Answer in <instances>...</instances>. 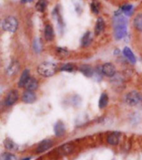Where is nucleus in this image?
<instances>
[{"label": "nucleus", "instance_id": "obj_1", "mask_svg": "<svg viewBox=\"0 0 142 160\" xmlns=\"http://www.w3.org/2000/svg\"><path fill=\"white\" fill-rule=\"evenodd\" d=\"M113 28H114V36L116 40H120L127 33V19L122 14V11H117L115 12L113 17Z\"/></svg>", "mask_w": 142, "mask_h": 160}, {"label": "nucleus", "instance_id": "obj_2", "mask_svg": "<svg viewBox=\"0 0 142 160\" xmlns=\"http://www.w3.org/2000/svg\"><path fill=\"white\" fill-rule=\"evenodd\" d=\"M57 71V65L53 62H43L37 66V72L43 77H51Z\"/></svg>", "mask_w": 142, "mask_h": 160}, {"label": "nucleus", "instance_id": "obj_3", "mask_svg": "<svg viewBox=\"0 0 142 160\" xmlns=\"http://www.w3.org/2000/svg\"><path fill=\"white\" fill-rule=\"evenodd\" d=\"M18 26V22L16 18L12 16L6 17L2 22V28L4 31H7L10 32H16Z\"/></svg>", "mask_w": 142, "mask_h": 160}, {"label": "nucleus", "instance_id": "obj_4", "mask_svg": "<svg viewBox=\"0 0 142 160\" xmlns=\"http://www.w3.org/2000/svg\"><path fill=\"white\" fill-rule=\"evenodd\" d=\"M125 101L130 106H135L142 102V96L136 91H130L125 95Z\"/></svg>", "mask_w": 142, "mask_h": 160}, {"label": "nucleus", "instance_id": "obj_5", "mask_svg": "<svg viewBox=\"0 0 142 160\" xmlns=\"http://www.w3.org/2000/svg\"><path fill=\"white\" fill-rule=\"evenodd\" d=\"M102 73L107 77H113L116 74V67L111 62H107L102 65Z\"/></svg>", "mask_w": 142, "mask_h": 160}, {"label": "nucleus", "instance_id": "obj_6", "mask_svg": "<svg viewBox=\"0 0 142 160\" xmlns=\"http://www.w3.org/2000/svg\"><path fill=\"white\" fill-rule=\"evenodd\" d=\"M53 142L52 140L50 139H45L40 142L39 144L37 145V148H36V152L37 153H42V152H46L47 150L52 147Z\"/></svg>", "mask_w": 142, "mask_h": 160}, {"label": "nucleus", "instance_id": "obj_7", "mask_svg": "<svg viewBox=\"0 0 142 160\" xmlns=\"http://www.w3.org/2000/svg\"><path fill=\"white\" fill-rule=\"evenodd\" d=\"M37 99V96L35 94L34 91H30V90H26L22 93V100L25 103H32Z\"/></svg>", "mask_w": 142, "mask_h": 160}, {"label": "nucleus", "instance_id": "obj_8", "mask_svg": "<svg viewBox=\"0 0 142 160\" xmlns=\"http://www.w3.org/2000/svg\"><path fill=\"white\" fill-rule=\"evenodd\" d=\"M17 99H18V92L16 90H11L6 97L5 103L7 106H12L17 102Z\"/></svg>", "mask_w": 142, "mask_h": 160}, {"label": "nucleus", "instance_id": "obj_9", "mask_svg": "<svg viewBox=\"0 0 142 160\" xmlns=\"http://www.w3.org/2000/svg\"><path fill=\"white\" fill-rule=\"evenodd\" d=\"M73 149H74V146L73 145L71 144V143H65V144L62 145L61 147L57 148V152L59 155L65 156V155L70 154L73 151Z\"/></svg>", "mask_w": 142, "mask_h": 160}, {"label": "nucleus", "instance_id": "obj_10", "mask_svg": "<svg viewBox=\"0 0 142 160\" xmlns=\"http://www.w3.org/2000/svg\"><path fill=\"white\" fill-rule=\"evenodd\" d=\"M120 139H121V133L119 132H113L108 134L107 141L110 145L116 146L119 143Z\"/></svg>", "mask_w": 142, "mask_h": 160}, {"label": "nucleus", "instance_id": "obj_11", "mask_svg": "<svg viewBox=\"0 0 142 160\" xmlns=\"http://www.w3.org/2000/svg\"><path fill=\"white\" fill-rule=\"evenodd\" d=\"M30 78V73H29V70L28 69H25L23 72H22V75L20 77L19 80H18V87L20 88H25L27 82H28V80Z\"/></svg>", "mask_w": 142, "mask_h": 160}, {"label": "nucleus", "instance_id": "obj_12", "mask_svg": "<svg viewBox=\"0 0 142 160\" xmlns=\"http://www.w3.org/2000/svg\"><path fill=\"white\" fill-rule=\"evenodd\" d=\"M65 131H66V128H65L64 123H63L62 121H58L54 126L55 135H56L57 137L63 136L65 133Z\"/></svg>", "mask_w": 142, "mask_h": 160}, {"label": "nucleus", "instance_id": "obj_13", "mask_svg": "<svg viewBox=\"0 0 142 160\" xmlns=\"http://www.w3.org/2000/svg\"><path fill=\"white\" fill-rule=\"evenodd\" d=\"M105 28V21L102 18H98L95 26V34L100 35Z\"/></svg>", "mask_w": 142, "mask_h": 160}, {"label": "nucleus", "instance_id": "obj_14", "mask_svg": "<svg viewBox=\"0 0 142 160\" xmlns=\"http://www.w3.org/2000/svg\"><path fill=\"white\" fill-rule=\"evenodd\" d=\"M44 36L46 40L47 41H52L54 38V32H53V28L50 24L46 25L44 30Z\"/></svg>", "mask_w": 142, "mask_h": 160}, {"label": "nucleus", "instance_id": "obj_15", "mask_svg": "<svg viewBox=\"0 0 142 160\" xmlns=\"http://www.w3.org/2000/svg\"><path fill=\"white\" fill-rule=\"evenodd\" d=\"M123 53H124L125 57L127 59L129 60L131 63H135V62H136V58H135L134 53L132 52V51L130 50V48L125 47L124 50H123Z\"/></svg>", "mask_w": 142, "mask_h": 160}, {"label": "nucleus", "instance_id": "obj_16", "mask_svg": "<svg viewBox=\"0 0 142 160\" xmlns=\"http://www.w3.org/2000/svg\"><path fill=\"white\" fill-rule=\"evenodd\" d=\"M37 87H38V82H37V79L34 78H30L28 82H27V84L25 86L26 89L30 90V91H35L37 90Z\"/></svg>", "mask_w": 142, "mask_h": 160}, {"label": "nucleus", "instance_id": "obj_17", "mask_svg": "<svg viewBox=\"0 0 142 160\" xmlns=\"http://www.w3.org/2000/svg\"><path fill=\"white\" fill-rule=\"evenodd\" d=\"M79 70L85 75V76H87V77H92V75H93V73H94L93 68H92L90 65H82V66L80 67Z\"/></svg>", "mask_w": 142, "mask_h": 160}, {"label": "nucleus", "instance_id": "obj_18", "mask_svg": "<svg viewBox=\"0 0 142 160\" xmlns=\"http://www.w3.org/2000/svg\"><path fill=\"white\" fill-rule=\"evenodd\" d=\"M18 68H19V63L17 61H13L7 68V73L9 76H12L17 72Z\"/></svg>", "mask_w": 142, "mask_h": 160}, {"label": "nucleus", "instance_id": "obj_19", "mask_svg": "<svg viewBox=\"0 0 142 160\" xmlns=\"http://www.w3.org/2000/svg\"><path fill=\"white\" fill-rule=\"evenodd\" d=\"M108 101H109V98H108V95L106 92H103L101 95L99 99V102H98V106H99L100 108H104L105 107H107V104H108Z\"/></svg>", "mask_w": 142, "mask_h": 160}, {"label": "nucleus", "instance_id": "obj_20", "mask_svg": "<svg viewBox=\"0 0 142 160\" xmlns=\"http://www.w3.org/2000/svg\"><path fill=\"white\" fill-rule=\"evenodd\" d=\"M92 35L91 32H87L82 38V47H87L92 42Z\"/></svg>", "mask_w": 142, "mask_h": 160}, {"label": "nucleus", "instance_id": "obj_21", "mask_svg": "<svg viewBox=\"0 0 142 160\" xmlns=\"http://www.w3.org/2000/svg\"><path fill=\"white\" fill-rule=\"evenodd\" d=\"M47 7V0H38L36 3V9L38 12H43L46 10Z\"/></svg>", "mask_w": 142, "mask_h": 160}, {"label": "nucleus", "instance_id": "obj_22", "mask_svg": "<svg viewBox=\"0 0 142 160\" xmlns=\"http://www.w3.org/2000/svg\"><path fill=\"white\" fill-rule=\"evenodd\" d=\"M134 26L135 29L142 32V13L136 15L134 18Z\"/></svg>", "mask_w": 142, "mask_h": 160}, {"label": "nucleus", "instance_id": "obj_23", "mask_svg": "<svg viewBox=\"0 0 142 160\" xmlns=\"http://www.w3.org/2000/svg\"><path fill=\"white\" fill-rule=\"evenodd\" d=\"M101 9V3L98 0H92L91 3V10L95 14H98Z\"/></svg>", "mask_w": 142, "mask_h": 160}, {"label": "nucleus", "instance_id": "obj_24", "mask_svg": "<svg viewBox=\"0 0 142 160\" xmlns=\"http://www.w3.org/2000/svg\"><path fill=\"white\" fill-rule=\"evenodd\" d=\"M121 10L122 12H124L126 16H130V15L133 13L134 8H133V6H132L131 4H125L121 8Z\"/></svg>", "mask_w": 142, "mask_h": 160}, {"label": "nucleus", "instance_id": "obj_25", "mask_svg": "<svg viewBox=\"0 0 142 160\" xmlns=\"http://www.w3.org/2000/svg\"><path fill=\"white\" fill-rule=\"evenodd\" d=\"M4 147L8 150H17V145L13 141H12L9 138L5 139L4 141Z\"/></svg>", "mask_w": 142, "mask_h": 160}, {"label": "nucleus", "instance_id": "obj_26", "mask_svg": "<svg viewBox=\"0 0 142 160\" xmlns=\"http://www.w3.org/2000/svg\"><path fill=\"white\" fill-rule=\"evenodd\" d=\"M32 47H33V49H34L35 52H41V51H42V42H41V39H39V38L35 39L34 42H33V44H32Z\"/></svg>", "mask_w": 142, "mask_h": 160}, {"label": "nucleus", "instance_id": "obj_27", "mask_svg": "<svg viewBox=\"0 0 142 160\" xmlns=\"http://www.w3.org/2000/svg\"><path fill=\"white\" fill-rule=\"evenodd\" d=\"M75 69H76V67L72 63H67V64L63 65L60 68L61 71H66V72H73V71H75Z\"/></svg>", "mask_w": 142, "mask_h": 160}, {"label": "nucleus", "instance_id": "obj_28", "mask_svg": "<svg viewBox=\"0 0 142 160\" xmlns=\"http://www.w3.org/2000/svg\"><path fill=\"white\" fill-rule=\"evenodd\" d=\"M1 159L2 160H17V158L15 155L10 152H3L1 156Z\"/></svg>", "mask_w": 142, "mask_h": 160}, {"label": "nucleus", "instance_id": "obj_29", "mask_svg": "<svg viewBox=\"0 0 142 160\" xmlns=\"http://www.w3.org/2000/svg\"><path fill=\"white\" fill-rule=\"evenodd\" d=\"M32 0H21V2H22V3H27V2H32Z\"/></svg>", "mask_w": 142, "mask_h": 160}, {"label": "nucleus", "instance_id": "obj_30", "mask_svg": "<svg viewBox=\"0 0 142 160\" xmlns=\"http://www.w3.org/2000/svg\"><path fill=\"white\" fill-rule=\"evenodd\" d=\"M30 158H31L27 157V158H23V159H22V160H30Z\"/></svg>", "mask_w": 142, "mask_h": 160}]
</instances>
